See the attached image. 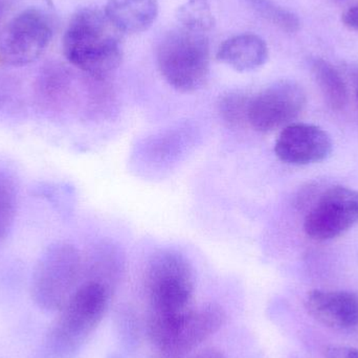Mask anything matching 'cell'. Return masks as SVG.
<instances>
[{"instance_id":"cell-1","label":"cell","mask_w":358,"mask_h":358,"mask_svg":"<svg viewBox=\"0 0 358 358\" xmlns=\"http://www.w3.org/2000/svg\"><path fill=\"white\" fill-rule=\"evenodd\" d=\"M109 24L96 8H82L73 15L63 37L67 60L96 79H104L121 64V44Z\"/></svg>"},{"instance_id":"cell-2","label":"cell","mask_w":358,"mask_h":358,"mask_svg":"<svg viewBox=\"0 0 358 358\" xmlns=\"http://www.w3.org/2000/svg\"><path fill=\"white\" fill-rule=\"evenodd\" d=\"M157 59L162 76L178 92H197L208 81L210 46L201 29L185 25L168 33L159 42Z\"/></svg>"},{"instance_id":"cell-3","label":"cell","mask_w":358,"mask_h":358,"mask_svg":"<svg viewBox=\"0 0 358 358\" xmlns=\"http://www.w3.org/2000/svg\"><path fill=\"white\" fill-rule=\"evenodd\" d=\"M150 319H172L192 308L193 268L185 256L173 250L155 255L146 271Z\"/></svg>"},{"instance_id":"cell-4","label":"cell","mask_w":358,"mask_h":358,"mask_svg":"<svg viewBox=\"0 0 358 358\" xmlns=\"http://www.w3.org/2000/svg\"><path fill=\"white\" fill-rule=\"evenodd\" d=\"M111 289L94 280H87L71 294L61 309L52 332V345L58 352H73L79 348L102 322Z\"/></svg>"},{"instance_id":"cell-5","label":"cell","mask_w":358,"mask_h":358,"mask_svg":"<svg viewBox=\"0 0 358 358\" xmlns=\"http://www.w3.org/2000/svg\"><path fill=\"white\" fill-rule=\"evenodd\" d=\"M82 261L77 248L66 242L50 244L38 259L31 278V296L48 310L62 309L78 287Z\"/></svg>"},{"instance_id":"cell-6","label":"cell","mask_w":358,"mask_h":358,"mask_svg":"<svg viewBox=\"0 0 358 358\" xmlns=\"http://www.w3.org/2000/svg\"><path fill=\"white\" fill-rule=\"evenodd\" d=\"M52 34V21L43 10H22L0 33V59L13 66L31 64L44 54Z\"/></svg>"},{"instance_id":"cell-7","label":"cell","mask_w":358,"mask_h":358,"mask_svg":"<svg viewBox=\"0 0 358 358\" xmlns=\"http://www.w3.org/2000/svg\"><path fill=\"white\" fill-rule=\"evenodd\" d=\"M306 94L296 82L280 81L250 99L248 125L269 134L294 123L306 106Z\"/></svg>"},{"instance_id":"cell-8","label":"cell","mask_w":358,"mask_h":358,"mask_svg":"<svg viewBox=\"0 0 358 358\" xmlns=\"http://www.w3.org/2000/svg\"><path fill=\"white\" fill-rule=\"evenodd\" d=\"M358 223V191L334 187L322 194L309 210L304 231L317 241L334 239Z\"/></svg>"},{"instance_id":"cell-9","label":"cell","mask_w":358,"mask_h":358,"mask_svg":"<svg viewBox=\"0 0 358 358\" xmlns=\"http://www.w3.org/2000/svg\"><path fill=\"white\" fill-rule=\"evenodd\" d=\"M227 320L224 309L215 303L191 308L165 344L157 349L159 358H185L216 334Z\"/></svg>"},{"instance_id":"cell-10","label":"cell","mask_w":358,"mask_h":358,"mask_svg":"<svg viewBox=\"0 0 358 358\" xmlns=\"http://www.w3.org/2000/svg\"><path fill=\"white\" fill-rule=\"evenodd\" d=\"M329 134L311 124L292 123L282 129L275 145L278 159L292 166L325 161L332 151Z\"/></svg>"},{"instance_id":"cell-11","label":"cell","mask_w":358,"mask_h":358,"mask_svg":"<svg viewBox=\"0 0 358 358\" xmlns=\"http://www.w3.org/2000/svg\"><path fill=\"white\" fill-rule=\"evenodd\" d=\"M309 315L334 329L358 326V294L349 292L313 290L305 302Z\"/></svg>"},{"instance_id":"cell-12","label":"cell","mask_w":358,"mask_h":358,"mask_svg":"<svg viewBox=\"0 0 358 358\" xmlns=\"http://www.w3.org/2000/svg\"><path fill=\"white\" fill-rule=\"evenodd\" d=\"M219 61L240 73L260 69L268 59V48L262 38L255 34H242L229 38L219 48Z\"/></svg>"},{"instance_id":"cell-13","label":"cell","mask_w":358,"mask_h":358,"mask_svg":"<svg viewBox=\"0 0 358 358\" xmlns=\"http://www.w3.org/2000/svg\"><path fill=\"white\" fill-rule=\"evenodd\" d=\"M157 0H108L105 16L117 31L127 34L147 31L157 19Z\"/></svg>"},{"instance_id":"cell-14","label":"cell","mask_w":358,"mask_h":358,"mask_svg":"<svg viewBox=\"0 0 358 358\" xmlns=\"http://www.w3.org/2000/svg\"><path fill=\"white\" fill-rule=\"evenodd\" d=\"M313 75L327 104L334 110H342L348 102L346 84L336 69L322 59L313 61Z\"/></svg>"},{"instance_id":"cell-15","label":"cell","mask_w":358,"mask_h":358,"mask_svg":"<svg viewBox=\"0 0 358 358\" xmlns=\"http://www.w3.org/2000/svg\"><path fill=\"white\" fill-rule=\"evenodd\" d=\"M252 96L242 92H233L223 96L219 103V113L225 123L231 127H242L248 124Z\"/></svg>"},{"instance_id":"cell-16","label":"cell","mask_w":358,"mask_h":358,"mask_svg":"<svg viewBox=\"0 0 358 358\" xmlns=\"http://www.w3.org/2000/svg\"><path fill=\"white\" fill-rule=\"evenodd\" d=\"M17 189L8 174L0 172V240L6 237L16 216Z\"/></svg>"},{"instance_id":"cell-17","label":"cell","mask_w":358,"mask_h":358,"mask_svg":"<svg viewBox=\"0 0 358 358\" xmlns=\"http://www.w3.org/2000/svg\"><path fill=\"white\" fill-rule=\"evenodd\" d=\"M248 3L267 20L288 33H294L300 27L296 15L280 6L273 0H248Z\"/></svg>"},{"instance_id":"cell-18","label":"cell","mask_w":358,"mask_h":358,"mask_svg":"<svg viewBox=\"0 0 358 358\" xmlns=\"http://www.w3.org/2000/svg\"><path fill=\"white\" fill-rule=\"evenodd\" d=\"M326 358H358V350L352 347L331 346L326 350Z\"/></svg>"},{"instance_id":"cell-19","label":"cell","mask_w":358,"mask_h":358,"mask_svg":"<svg viewBox=\"0 0 358 358\" xmlns=\"http://www.w3.org/2000/svg\"><path fill=\"white\" fill-rule=\"evenodd\" d=\"M343 21L347 27L358 31V3L345 13L344 16H343Z\"/></svg>"},{"instance_id":"cell-20","label":"cell","mask_w":358,"mask_h":358,"mask_svg":"<svg viewBox=\"0 0 358 358\" xmlns=\"http://www.w3.org/2000/svg\"><path fill=\"white\" fill-rule=\"evenodd\" d=\"M189 358H227L222 351L216 348H206Z\"/></svg>"},{"instance_id":"cell-21","label":"cell","mask_w":358,"mask_h":358,"mask_svg":"<svg viewBox=\"0 0 358 358\" xmlns=\"http://www.w3.org/2000/svg\"><path fill=\"white\" fill-rule=\"evenodd\" d=\"M8 0H0V19L3 17L6 8H8Z\"/></svg>"},{"instance_id":"cell-22","label":"cell","mask_w":358,"mask_h":358,"mask_svg":"<svg viewBox=\"0 0 358 358\" xmlns=\"http://www.w3.org/2000/svg\"><path fill=\"white\" fill-rule=\"evenodd\" d=\"M357 101H358V90H357Z\"/></svg>"}]
</instances>
